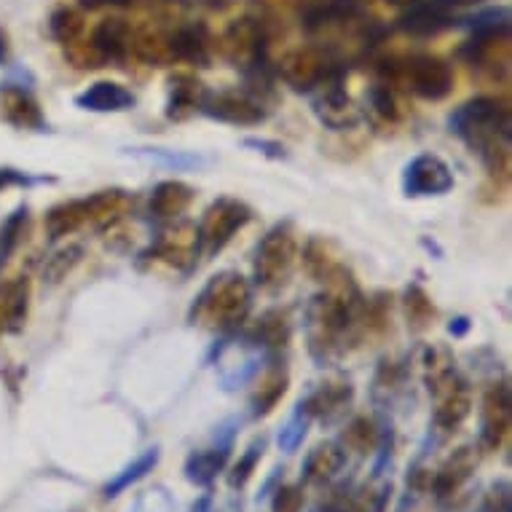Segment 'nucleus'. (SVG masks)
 Returning <instances> with one entry per match:
<instances>
[{
  "label": "nucleus",
  "mask_w": 512,
  "mask_h": 512,
  "mask_svg": "<svg viewBox=\"0 0 512 512\" xmlns=\"http://www.w3.org/2000/svg\"><path fill=\"white\" fill-rule=\"evenodd\" d=\"M448 129L478 156L488 175L507 177L512 137V118L507 102L480 94L451 113Z\"/></svg>",
  "instance_id": "obj_1"
},
{
  "label": "nucleus",
  "mask_w": 512,
  "mask_h": 512,
  "mask_svg": "<svg viewBox=\"0 0 512 512\" xmlns=\"http://www.w3.org/2000/svg\"><path fill=\"white\" fill-rule=\"evenodd\" d=\"M454 185V172L435 153H419L403 169V194L408 199L445 196L448 191H454Z\"/></svg>",
  "instance_id": "obj_12"
},
{
  "label": "nucleus",
  "mask_w": 512,
  "mask_h": 512,
  "mask_svg": "<svg viewBox=\"0 0 512 512\" xmlns=\"http://www.w3.org/2000/svg\"><path fill=\"white\" fill-rule=\"evenodd\" d=\"M228 454H231V443L194 451V454L188 456V462H185V478L196 483V486H207V483L218 478L220 472L226 470Z\"/></svg>",
  "instance_id": "obj_33"
},
{
  "label": "nucleus",
  "mask_w": 512,
  "mask_h": 512,
  "mask_svg": "<svg viewBox=\"0 0 512 512\" xmlns=\"http://www.w3.org/2000/svg\"><path fill=\"white\" fill-rule=\"evenodd\" d=\"M384 3H389V6H403V9H408L411 3H416V0H384Z\"/></svg>",
  "instance_id": "obj_51"
},
{
  "label": "nucleus",
  "mask_w": 512,
  "mask_h": 512,
  "mask_svg": "<svg viewBox=\"0 0 512 512\" xmlns=\"http://www.w3.org/2000/svg\"><path fill=\"white\" fill-rule=\"evenodd\" d=\"M459 57L472 70L488 73L491 78H504L510 70V25L470 30V38L459 49Z\"/></svg>",
  "instance_id": "obj_10"
},
{
  "label": "nucleus",
  "mask_w": 512,
  "mask_h": 512,
  "mask_svg": "<svg viewBox=\"0 0 512 512\" xmlns=\"http://www.w3.org/2000/svg\"><path fill=\"white\" fill-rule=\"evenodd\" d=\"M126 207H129V194L121 188H108V191H97V194L86 196V212H89V226L108 228L116 220L124 218Z\"/></svg>",
  "instance_id": "obj_32"
},
{
  "label": "nucleus",
  "mask_w": 512,
  "mask_h": 512,
  "mask_svg": "<svg viewBox=\"0 0 512 512\" xmlns=\"http://www.w3.org/2000/svg\"><path fill=\"white\" fill-rule=\"evenodd\" d=\"M429 395L435 397V413L432 424L443 432H456L472 413V389L470 381L454 368L443 370L437 376L424 381Z\"/></svg>",
  "instance_id": "obj_8"
},
{
  "label": "nucleus",
  "mask_w": 512,
  "mask_h": 512,
  "mask_svg": "<svg viewBox=\"0 0 512 512\" xmlns=\"http://www.w3.org/2000/svg\"><path fill=\"white\" fill-rule=\"evenodd\" d=\"M132 35H135V27L129 25L126 19L108 17L94 27L89 43L100 51L105 65H110V62L118 65V62H126V59L132 57Z\"/></svg>",
  "instance_id": "obj_22"
},
{
  "label": "nucleus",
  "mask_w": 512,
  "mask_h": 512,
  "mask_svg": "<svg viewBox=\"0 0 512 512\" xmlns=\"http://www.w3.org/2000/svg\"><path fill=\"white\" fill-rule=\"evenodd\" d=\"M381 445V427L370 416H354L341 432V448L352 454H373Z\"/></svg>",
  "instance_id": "obj_35"
},
{
  "label": "nucleus",
  "mask_w": 512,
  "mask_h": 512,
  "mask_svg": "<svg viewBox=\"0 0 512 512\" xmlns=\"http://www.w3.org/2000/svg\"><path fill=\"white\" fill-rule=\"evenodd\" d=\"M132 57H137L145 65H151V68H169V65H175L172 33L159 25L140 27L132 35Z\"/></svg>",
  "instance_id": "obj_26"
},
{
  "label": "nucleus",
  "mask_w": 512,
  "mask_h": 512,
  "mask_svg": "<svg viewBox=\"0 0 512 512\" xmlns=\"http://www.w3.org/2000/svg\"><path fill=\"white\" fill-rule=\"evenodd\" d=\"M303 510V488L301 486H282L271 499V512H301Z\"/></svg>",
  "instance_id": "obj_45"
},
{
  "label": "nucleus",
  "mask_w": 512,
  "mask_h": 512,
  "mask_svg": "<svg viewBox=\"0 0 512 512\" xmlns=\"http://www.w3.org/2000/svg\"><path fill=\"white\" fill-rule=\"evenodd\" d=\"M301 263H303V271L309 274L314 282H325L336 274L341 266H346L341 261V255L336 252V247L328 242V239H322V236H311L306 239L301 250Z\"/></svg>",
  "instance_id": "obj_28"
},
{
  "label": "nucleus",
  "mask_w": 512,
  "mask_h": 512,
  "mask_svg": "<svg viewBox=\"0 0 512 512\" xmlns=\"http://www.w3.org/2000/svg\"><path fill=\"white\" fill-rule=\"evenodd\" d=\"M512 427V397L507 381L494 384L483 395V408H480V448L486 451H499L504 440L510 437Z\"/></svg>",
  "instance_id": "obj_15"
},
{
  "label": "nucleus",
  "mask_w": 512,
  "mask_h": 512,
  "mask_svg": "<svg viewBox=\"0 0 512 512\" xmlns=\"http://www.w3.org/2000/svg\"><path fill=\"white\" fill-rule=\"evenodd\" d=\"M244 148H250L252 153H261L266 159L271 161H285L290 159V153L279 140H269V137H244L242 140Z\"/></svg>",
  "instance_id": "obj_44"
},
{
  "label": "nucleus",
  "mask_w": 512,
  "mask_h": 512,
  "mask_svg": "<svg viewBox=\"0 0 512 512\" xmlns=\"http://www.w3.org/2000/svg\"><path fill=\"white\" fill-rule=\"evenodd\" d=\"M306 421H309V416H306V413L301 411V405H298V411H295L293 421L287 424V429H282V437H279V440H282L287 448H295V445H298V440L303 437V432H306Z\"/></svg>",
  "instance_id": "obj_47"
},
{
  "label": "nucleus",
  "mask_w": 512,
  "mask_h": 512,
  "mask_svg": "<svg viewBox=\"0 0 512 512\" xmlns=\"http://www.w3.org/2000/svg\"><path fill=\"white\" fill-rule=\"evenodd\" d=\"M207 86L194 76V73H172L167 78V105L164 116L175 124H183L188 118L202 113V102L207 97Z\"/></svg>",
  "instance_id": "obj_17"
},
{
  "label": "nucleus",
  "mask_w": 512,
  "mask_h": 512,
  "mask_svg": "<svg viewBox=\"0 0 512 512\" xmlns=\"http://www.w3.org/2000/svg\"><path fill=\"white\" fill-rule=\"evenodd\" d=\"M89 226V212H86V196L84 199H68V202L54 204L46 215H43V228L51 242H59L65 236H73Z\"/></svg>",
  "instance_id": "obj_27"
},
{
  "label": "nucleus",
  "mask_w": 512,
  "mask_h": 512,
  "mask_svg": "<svg viewBox=\"0 0 512 512\" xmlns=\"http://www.w3.org/2000/svg\"><path fill=\"white\" fill-rule=\"evenodd\" d=\"M252 220V210L236 196H220L202 212L196 223L199 258H215L231 244L239 231Z\"/></svg>",
  "instance_id": "obj_5"
},
{
  "label": "nucleus",
  "mask_w": 512,
  "mask_h": 512,
  "mask_svg": "<svg viewBox=\"0 0 512 512\" xmlns=\"http://www.w3.org/2000/svg\"><path fill=\"white\" fill-rule=\"evenodd\" d=\"M252 381H255V389L250 395V408L252 416L261 419V416H269L279 405V400L285 397L287 387H290V376H287L285 365L269 362V365H263L261 373Z\"/></svg>",
  "instance_id": "obj_24"
},
{
  "label": "nucleus",
  "mask_w": 512,
  "mask_h": 512,
  "mask_svg": "<svg viewBox=\"0 0 512 512\" xmlns=\"http://www.w3.org/2000/svg\"><path fill=\"white\" fill-rule=\"evenodd\" d=\"M311 110L319 118V124L328 126L333 132H346L360 124V108L354 105L344 86V76L330 78L325 84H319L314 92H309Z\"/></svg>",
  "instance_id": "obj_11"
},
{
  "label": "nucleus",
  "mask_w": 512,
  "mask_h": 512,
  "mask_svg": "<svg viewBox=\"0 0 512 512\" xmlns=\"http://www.w3.org/2000/svg\"><path fill=\"white\" fill-rule=\"evenodd\" d=\"M368 113L381 124H400L405 116L400 89L387 81H376L368 89Z\"/></svg>",
  "instance_id": "obj_34"
},
{
  "label": "nucleus",
  "mask_w": 512,
  "mask_h": 512,
  "mask_svg": "<svg viewBox=\"0 0 512 512\" xmlns=\"http://www.w3.org/2000/svg\"><path fill=\"white\" fill-rule=\"evenodd\" d=\"M11 62V38L6 27L0 25V68H9Z\"/></svg>",
  "instance_id": "obj_49"
},
{
  "label": "nucleus",
  "mask_w": 512,
  "mask_h": 512,
  "mask_svg": "<svg viewBox=\"0 0 512 512\" xmlns=\"http://www.w3.org/2000/svg\"><path fill=\"white\" fill-rule=\"evenodd\" d=\"M261 456H263V440H258V443H252L250 448L239 456V462L234 464V470H231V475H228V486L231 488L247 486V480L252 478V472H255V467H258V462H261Z\"/></svg>",
  "instance_id": "obj_42"
},
{
  "label": "nucleus",
  "mask_w": 512,
  "mask_h": 512,
  "mask_svg": "<svg viewBox=\"0 0 512 512\" xmlns=\"http://www.w3.org/2000/svg\"><path fill=\"white\" fill-rule=\"evenodd\" d=\"M196 199V191L183 180H164L151 191V215L156 220H180L185 212L191 210Z\"/></svg>",
  "instance_id": "obj_25"
},
{
  "label": "nucleus",
  "mask_w": 512,
  "mask_h": 512,
  "mask_svg": "<svg viewBox=\"0 0 512 512\" xmlns=\"http://www.w3.org/2000/svg\"><path fill=\"white\" fill-rule=\"evenodd\" d=\"M252 309V285L236 271H223L202 287L188 311L191 325L231 333L244 325Z\"/></svg>",
  "instance_id": "obj_2"
},
{
  "label": "nucleus",
  "mask_w": 512,
  "mask_h": 512,
  "mask_svg": "<svg viewBox=\"0 0 512 512\" xmlns=\"http://www.w3.org/2000/svg\"><path fill=\"white\" fill-rule=\"evenodd\" d=\"M132 3H135V0H78V6H81L84 11L105 9V6H132Z\"/></svg>",
  "instance_id": "obj_48"
},
{
  "label": "nucleus",
  "mask_w": 512,
  "mask_h": 512,
  "mask_svg": "<svg viewBox=\"0 0 512 512\" xmlns=\"http://www.w3.org/2000/svg\"><path fill=\"white\" fill-rule=\"evenodd\" d=\"M172 33V51H175V62H188L194 68H207L212 62V49H215V38H212L210 27L204 22H188V25H177Z\"/></svg>",
  "instance_id": "obj_20"
},
{
  "label": "nucleus",
  "mask_w": 512,
  "mask_h": 512,
  "mask_svg": "<svg viewBox=\"0 0 512 512\" xmlns=\"http://www.w3.org/2000/svg\"><path fill=\"white\" fill-rule=\"evenodd\" d=\"M199 116L231 126H258L269 118V105L266 94L255 92L250 86H236L223 92H207Z\"/></svg>",
  "instance_id": "obj_9"
},
{
  "label": "nucleus",
  "mask_w": 512,
  "mask_h": 512,
  "mask_svg": "<svg viewBox=\"0 0 512 512\" xmlns=\"http://www.w3.org/2000/svg\"><path fill=\"white\" fill-rule=\"evenodd\" d=\"M354 400V387L349 378H328L322 381L319 387H314L309 392V397L301 403V411L309 416V419H322L333 421L338 416H344L346 408L352 405Z\"/></svg>",
  "instance_id": "obj_18"
},
{
  "label": "nucleus",
  "mask_w": 512,
  "mask_h": 512,
  "mask_svg": "<svg viewBox=\"0 0 512 512\" xmlns=\"http://www.w3.org/2000/svg\"><path fill=\"white\" fill-rule=\"evenodd\" d=\"M65 59H68L70 65H73L76 70L105 68V59L100 57V51L94 49L89 41H84V38H78V41L65 46Z\"/></svg>",
  "instance_id": "obj_41"
},
{
  "label": "nucleus",
  "mask_w": 512,
  "mask_h": 512,
  "mask_svg": "<svg viewBox=\"0 0 512 512\" xmlns=\"http://www.w3.org/2000/svg\"><path fill=\"white\" fill-rule=\"evenodd\" d=\"M0 116L3 121L17 129L30 132H49V121L43 116L41 102L25 84H3L0 86Z\"/></svg>",
  "instance_id": "obj_16"
},
{
  "label": "nucleus",
  "mask_w": 512,
  "mask_h": 512,
  "mask_svg": "<svg viewBox=\"0 0 512 512\" xmlns=\"http://www.w3.org/2000/svg\"><path fill=\"white\" fill-rule=\"evenodd\" d=\"M378 81L405 89L427 102H440L454 92V68L435 54H413L405 59H384Z\"/></svg>",
  "instance_id": "obj_3"
},
{
  "label": "nucleus",
  "mask_w": 512,
  "mask_h": 512,
  "mask_svg": "<svg viewBox=\"0 0 512 512\" xmlns=\"http://www.w3.org/2000/svg\"><path fill=\"white\" fill-rule=\"evenodd\" d=\"M126 156L132 159L148 161V164H159V167L169 169V172H194L210 164L207 156L191 151H172V148H124Z\"/></svg>",
  "instance_id": "obj_31"
},
{
  "label": "nucleus",
  "mask_w": 512,
  "mask_h": 512,
  "mask_svg": "<svg viewBox=\"0 0 512 512\" xmlns=\"http://www.w3.org/2000/svg\"><path fill=\"white\" fill-rule=\"evenodd\" d=\"M156 462H159V448H151V451H145L140 459H137L132 467H126L121 475H118L113 483H110L108 488H105V496H118V491H124L129 483H135V480H140L143 475H148V472L156 467Z\"/></svg>",
  "instance_id": "obj_40"
},
{
  "label": "nucleus",
  "mask_w": 512,
  "mask_h": 512,
  "mask_svg": "<svg viewBox=\"0 0 512 512\" xmlns=\"http://www.w3.org/2000/svg\"><path fill=\"white\" fill-rule=\"evenodd\" d=\"M403 306H405V317H408V325L411 330L421 333V330H427L437 317V309L432 298L424 293V287L421 285H411L405 290V298H403Z\"/></svg>",
  "instance_id": "obj_37"
},
{
  "label": "nucleus",
  "mask_w": 512,
  "mask_h": 512,
  "mask_svg": "<svg viewBox=\"0 0 512 512\" xmlns=\"http://www.w3.org/2000/svg\"><path fill=\"white\" fill-rule=\"evenodd\" d=\"M478 467V448L475 445H462L456 448L454 454L448 456L429 478V491L437 496V499H448L454 496L459 488L472 478V472Z\"/></svg>",
  "instance_id": "obj_19"
},
{
  "label": "nucleus",
  "mask_w": 512,
  "mask_h": 512,
  "mask_svg": "<svg viewBox=\"0 0 512 512\" xmlns=\"http://www.w3.org/2000/svg\"><path fill=\"white\" fill-rule=\"evenodd\" d=\"M84 30V14L78 9H73V6H59V9L51 11L49 35L57 43H62V46H68V43L84 38Z\"/></svg>",
  "instance_id": "obj_36"
},
{
  "label": "nucleus",
  "mask_w": 512,
  "mask_h": 512,
  "mask_svg": "<svg viewBox=\"0 0 512 512\" xmlns=\"http://www.w3.org/2000/svg\"><path fill=\"white\" fill-rule=\"evenodd\" d=\"M135 105V92L118 81H94L84 92L76 94V108L86 110V113H124Z\"/></svg>",
  "instance_id": "obj_21"
},
{
  "label": "nucleus",
  "mask_w": 512,
  "mask_h": 512,
  "mask_svg": "<svg viewBox=\"0 0 512 512\" xmlns=\"http://www.w3.org/2000/svg\"><path fill=\"white\" fill-rule=\"evenodd\" d=\"M30 279L11 277L0 282V336L19 333L25 328L27 311H30Z\"/></svg>",
  "instance_id": "obj_23"
},
{
  "label": "nucleus",
  "mask_w": 512,
  "mask_h": 512,
  "mask_svg": "<svg viewBox=\"0 0 512 512\" xmlns=\"http://www.w3.org/2000/svg\"><path fill=\"white\" fill-rule=\"evenodd\" d=\"M451 336H456V338H462V336H467V330H470V319L467 317H459V319H454V322H451Z\"/></svg>",
  "instance_id": "obj_50"
},
{
  "label": "nucleus",
  "mask_w": 512,
  "mask_h": 512,
  "mask_svg": "<svg viewBox=\"0 0 512 512\" xmlns=\"http://www.w3.org/2000/svg\"><path fill=\"white\" fill-rule=\"evenodd\" d=\"M215 49L244 76L266 70V27L261 19L239 17L220 33Z\"/></svg>",
  "instance_id": "obj_7"
},
{
  "label": "nucleus",
  "mask_w": 512,
  "mask_h": 512,
  "mask_svg": "<svg viewBox=\"0 0 512 512\" xmlns=\"http://www.w3.org/2000/svg\"><path fill=\"white\" fill-rule=\"evenodd\" d=\"M290 319H287L285 311L279 309H269L266 314H261V319L252 325V330L247 333L252 344L261 346L266 354H277L282 352L290 341Z\"/></svg>",
  "instance_id": "obj_29"
},
{
  "label": "nucleus",
  "mask_w": 512,
  "mask_h": 512,
  "mask_svg": "<svg viewBox=\"0 0 512 512\" xmlns=\"http://www.w3.org/2000/svg\"><path fill=\"white\" fill-rule=\"evenodd\" d=\"M54 175H33V172H22L14 167H0V191L6 188H35V185H54Z\"/></svg>",
  "instance_id": "obj_43"
},
{
  "label": "nucleus",
  "mask_w": 512,
  "mask_h": 512,
  "mask_svg": "<svg viewBox=\"0 0 512 512\" xmlns=\"http://www.w3.org/2000/svg\"><path fill=\"white\" fill-rule=\"evenodd\" d=\"M269 354L263 352L261 346H255L250 338H231L218 349V365L220 381L226 389H239L242 384H250L252 378L258 376Z\"/></svg>",
  "instance_id": "obj_13"
},
{
  "label": "nucleus",
  "mask_w": 512,
  "mask_h": 512,
  "mask_svg": "<svg viewBox=\"0 0 512 512\" xmlns=\"http://www.w3.org/2000/svg\"><path fill=\"white\" fill-rule=\"evenodd\" d=\"M346 451L338 443H319L317 448H311L306 462H303V478L309 483H330L338 472L344 470Z\"/></svg>",
  "instance_id": "obj_30"
},
{
  "label": "nucleus",
  "mask_w": 512,
  "mask_h": 512,
  "mask_svg": "<svg viewBox=\"0 0 512 512\" xmlns=\"http://www.w3.org/2000/svg\"><path fill=\"white\" fill-rule=\"evenodd\" d=\"M27 226H30V210H27V204H19L0 226V263H6L14 255V250L25 239Z\"/></svg>",
  "instance_id": "obj_38"
},
{
  "label": "nucleus",
  "mask_w": 512,
  "mask_h": 512,
  "mask_svg": "<svg viewBox=\"0 0 512 512\" xmlns=\"http://www.w3.org/2000/svg\"><path fill=\"white\" fill-rule=\"evenodd\" d=\"M151 261H161L177 271H191L199 261V242H196V226L172 220L156 239H153Z\"/></svg>",
  "instance_id": "obj_14"
},
{
  "label": "nucleus",
  "mask_w": 512,
  "mask_h": 512,
  "mask_svg": "<svg viewBox=\"0 0 512 512\" xmlns=\"http://www.w3.org/2000/svg\"><path fill=\"white\" fill-rule=\"evenodd\" d=\"M486 512H510V483L502 480V483H496L486 496Z\"/></svg>",
  "instance_id": "obj_46"
},
{
  "label": "nucleus",
  "mask_w": 512,
  "mask_h": 512,
  "mask_svg": "<svg viewBox=\"0 0 512 512\" xmlns=\"http://www.w3.org/2000/svg\"><path fill=\"white\" fill-rule=\"evenodd\" d=\"M81 258H84V247H81V244H68V247H62V250L54 252L49 261H46V266H43V279H49V282L65 279L70 271L81 263Z\"/></svg>",
  "instance_id": "obj_39"
},
{
  "label": "nucleus",
  "mask_w": 512,
  "mask_h": 512,
  "mask_svg": "<svg viewBox=\"0 0 512 512\" xmlns=\"http://www.w3.org/2000/svg\"><path fill=\"white\" fill-rule=\"evenodd\" d=\"M344 62L328 49V46H301L287 51L277 62L279 78L295 92H314L319 84L330 78L344 76Z\"/></svg>",
  "instance_id": "obj_6"
},
{
  "label": "nucleus",
  "mask_w": 512,
  "mask_h": 512,
  "mask_svg": "<svg viewBox=\"0 0 512 512\" xmlns=\"http://www.w3.org/2000/svg\"><path fill=\"white\" fill-rule=\"evenodd\" d=\"M298 234L290 220H282L277 226H271L261 236V242L252 255V279L255 287H261L266 293H277L293 277L295 263H298Z\"/></svg>",
  "instance_id": "obj_4"
}]
</instances>
